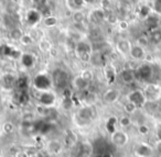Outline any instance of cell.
<instances>
[{
  "instance_id": "59",
  "label": "cell",
  "mask_w": 161,
  "mask_h": 157,
  "mask_svg": "<svg viewBox=\"0 0 161 157\" xmlns=\"http://www.w3.org/2000/svg\"><path fill=\"white\" fill-rule=\"evenodd\" d=\"M0 25H1V21H0Z\"/></svg>"
},
{
  "instance_id": "3",
  "label": "cell",
  "mask_w": 161,
  "mask_h": 157,
  "mask_svg": "<svg viewBox=\"0 0 161 157\" xmlns=\"http://www.w3.org/2000/svg\"><path fill=\"white\" fill-rule=\"evenodd\" d=\"M93 54V47L90 43L85 41H80L75 45V55L80 60L84 63L91 62V57Z\"/></svg>"
},
{
  "instance_id": "9",
  "label": "cell",
  "mask_w": 161,
  "mask_h": 157,
  "mask_svg": "<svg viewBox=\"0 0 161 157\" xmlns=\"http://www.w3.org/2000/svg\"><path fill=\"white\" fill-rule=\"evenodd\" d=\"M110 142L116 147H124L129 143V136L124 130H117L110 134Z\"/></svg>"
},
{
  "instance_id": "8",
  "label": "cell",
  "mask_w": 161,
  "mask_h": 157,
  "mask_svg": "<svg viewBox=\"0 0 161 157\" xmlns=\"http://www.w3.org/2000/svg\"><path fill=\"white\" fill-rule=\"evenodd\" d=\"M127 101L134 103L138 109L145 107L146 103H147L145 93H143L142 90H139V89H135V90H131L129 93H128L127 95Z\"/></svg>"
},
{
  "instance_id": "29",
  "label": "cell",
  "mask_w": 161,
  "mask_h": 157,
  "mask_svg": "<svg viewBox=\"0 0 161 157\" xmlns=\"http://www.w3.org/2000/svg\"><path fill=\"white\" fill-rule=\"evenodd\" d=\"M14 98L17 99L19 104H25L29 102L30 96H29V91H16V96Z\"/></svg>"
},
{
  "instance_id": "52",
  "label": "cell",
  "mask_w": 161,
  "mask_h": 157,
  "mask_svg": "<svg viewBox=\"0 0 161 157\" xmlns=\"http://www.w3.org/2000/svg\"><path fill=\"white\" fill-rule=\"evenodd\" d=\"M32 3H33V6L36 7L38 9H40L41 7L47 5V0H32Z\"/></svg>"
},
{
  "instance_id": "5",
  "label": "cell",
  "mask_w": 161,
  "mask_h": 157,
  "mask_svg": "<svg viewBox=\"0 0 161 157\" xmlns=\"http://www.w3.org/2000/svg\"><path fill=\"white\" fill-rule=\"evenodd\" d=\"M33 87L38 91L42 92V91H47L52 88L53 84H52V78L47 76V74H38L36 77L33 78Z\"/></svg>"
},
{
  "instance_id": "30",
  "label": "cell",
  "mask_w": 161,
  "mask_h": 157,
  "mask_svg": "<svg viewBox=\"0 0 161 157\" xmlns=\"http://www.w3.org/2000/svg\"><path fill=\"white\" fill-rule=\"evenodd\" d=\"M14 16L16 14H5L3 17V24L8 28V29H14L17 28V21L14 19Z\"/></svg>"
},
{
  "instance_id": "26",
  "label": "cell",
  "mask_w": 161,
  "mask_h": 157,
  "mask_svg": "<svg viewBox=\"0 0 161 157\" xmlns=\"http://www.w3.org/2000/svg\"><path fill=\"white\" fill-rule=\"evenodd\" d=\"M16 76L12 75V74L8 73V74H5L3 76V85L6 89H10L12 87H14V84H16Z\"/></svg>"
},
{
  "instance_id": "43",
  "label": "cell",
  "mask_w": 161,
  "mask_h": 157,
  "mask_svg": "<svg viewBox=\"0 0 161 157\" xmlns=\"http://www.w3.org/2000/svg\"><path fill=\"white\" fill-rule=\"evenodd\" d=\"M137 131H138V133L140 135L145 136V135H148L150 133V128L147 125V124L141 123V124H139V125L137 126Z\"/></svg>"
},
{
  "instance_id": "7",
  "label": "cell",
  "mask_w": 161,
  "mask_h": 157,
  "mask_svg": "<svg viewBox=\"0 0 161 157\" xmlns=\"http://www.w3.org/2000/svg\"><path fill=\"white\" fill-rule=\"evenodd\" d=\"M74 147H75V153L73 157H92L94 153V146L90 141L78 142Z\"/></svg>"
},
{
  "instance_id": "47",
  "label": "cell",
  "mask_w": 161,
  "mask_h": 157,
  "mask_svg": "<svg viewBox=\"0 0 161 157\" xmlns=\"http://www.w3.org/2000/svg\"><path fill=\"white\" fill-rule=\"evenodd\" d=\"M69 39H71L72 41H74V42H76V43L80 42V41H83V40H82V33H80V32H77V31L71 32V33H69Z\"/></svg>"
},
{
  "instance_id": "38",
  "label": "cell",
  "mask_w": 161,
  "mask_h": 157,
  "mask_svg": "<svg viewBox=\"0 0 161 157\" xmlns=\"http://www.w3.org/2000/svg\"><path fill=\"white\" fill-rule=\"evenodd\" d=\"M97 101V96L94 92H87L84 97V102L88 106H94Z\"/></svg>"
},
{
  "instance_id": "56",
  "label": "cell",
  "mask_w": 161,
  "mask_h": 157,
  "mask_svg": "<svg viewBox=\"0 0 161 157\" xmlns=\"http://www.w3.org/2000/svg\"><path fill=\"white\" fill-rule=\"evenodd\" d=\"M157 139H159V141L161 142V128L158 130V132H157Z\"/></svg>"
},
{
  "instance_id": "1",
  "label": "cell",
  "mask_w": 161,
  "mask_h": 157,
  "mask_svg": "<svg viewBox=\"0 0 161 157\" xmlns=\"http://www.w3.org/2000/svg\"><path fill=\"white\" fill-rule=\"evenodd\" d=\"M95 117H96V110H95L94 106L85 104V106L80 107L75 112L74 121L78 126H87L88 124L92 123Z\"/></svg>"
},
{
  "instance_id": "41",
  "label": "cell",
  "mask_w": 161,
  "mask_h": 157,
  "mask_svg": "<svg viewBox=\"0 0 161 157\" xmlns=\"http://www.w3.org/2000/svg\"><path fill=\"white\" fill-rule=\"evenodd\" d=\"M80 76L82 78H84L86 81L90 82V84H91V81L94 79V74H93V71H91V69H84V71H82Z\"/></svg>"
},
{
  "instance_id": "15",
  "label": "cell",
  "mask_w": 161,
  "mask_h": 157,
  "mask_svg": "<svg viewBox=\"0 0 161 157\" xmlns=\"http://www.w3.org/2000/svg\"><path fill=\"white\" fill-rule=\"evenodd\" d=\"M104 76H105V79L108 84L109 85L114 84V81L116 80L117 77V71L115 69V67L110 64L104 65Z\"/></svg>"
},
{
  "instance_id": "14",
  "label": "cell",
  "mask_w": 161,
  "mask_h": 157,
  "mask_svg": "<svg viewBox=\"0 0 161 157\" xmlns=\"http://www.w3.org/2000/svg\"><path fill=\"white\" fill-rule=\"evenodd\" d=\"M119 78L120 80L126 85H130L136 80V73H135V69L132 68H125L120 71L119 74Z\"/></svg>"
},
{
  "instance_id": "46",
  "label": "cell",
  "mask_w": 161,
  "mask_h": 157,
  "mask_svg": "<svg viewBox=\"0 0 161 157\" xmlns=\"http://www.w3.org/2000/svg\"><path fill=\"white\" fill-rule=\"evenodd\" d=\"M34 42V40L32 39V36L30 34H23V36L21 38L20 43L23 45H31Z\"/></svg>"
},
{
  "instance_id": "34",
  "label": "cell",
  "mask_w": 161,
  "mask_h": 157,
  "mask_svg": "<svg viewBox=\"0 0 161 157\" xmlns=\"http://www.w3.org/2000/svg\"><path fill=\"white\" fill-rule=\"evenodd\" d=\"M23 31L20 29V28H14V29L10 30V33H9V36L12 41H19L20 42L21 38L23 36Z\"/></svg>"
},
{
  "instance_id": "50",
  "label": "cell",
  "mask_w": 161,
  "mask_h": 157,
  "mask_svg": "<svg viewBox=\"0 0 161 157\" xmlns=\"http://www.w3.org/2000/svg\"><path fill=\"white\" fill-rule=\"evenodd\" d=\"M106 20H107V22L109 23V24H116V23H118V19H117V17L115 16L114 13L108 14V16L106 17Z\"/></svg>"
},
{
  "instance_id": "22",
  "label": "cell",
  "mask_w": 161,
  "mask_h": 157,
  "mask_svg": "<svg viewBox=\"0 0 161 157\" xmlns=\"http://www.w3.org/2000/svg\"><path fill=\"white\" fill-rule=\"evenodd\" d=\"M20 62L23 67H25V68H31V67H33L34 64H36V56L31 53H25L21 55Z\"/></svg>"
},
{
  "instance_id": "54",
  "label": "cell",
  "mask_w": 161,
  "mask_h": 157,
  "mask_svg": "<svg viewBox=\"0 0 161 157\" xmlns=\"http://www.w3.org/2000/svg\"><path fill=\"white\" fill-rule=\"evenodd\" d=\"M118 27L120 30H127L128 29V22L127 21H119L118 22Z\"/></svg>"
},
{
  "instance_id": "12",
  "label": "cell",
  "mask_w": 161,
  "mask_h": 157,
  "mask_svg": "<svg viewBox=\"0 0 161 157\" xmlns=\"http://www.w3.org/2000/svg\"><path fill=\"white\" fill-rule=\"evenodd\" d=\"M38 101H39V104L44 107V108H53L56 101V97H55V95H54V92H52L51 90L42 91V92H40V95H39Z\"/></svg>"
},
{
  "instance_id": "51",
  "label": "cell",
  "mask_w": 161,
  "mask_h": 157,
  "mask_svg": "<svg viewBox=\"0 0 161 157\" xmlns=\"http://www.w3.org/2000/svg\"><path fill=\"white\" fill-rule=\"evenodd\" d=\"M153 10L157 14H161V0H154L153 1Z\"/></svg>"
},
{
  "instance_id": "25",
  "label": "cell",
  "mask_w": 161,
  "mask_h": 157,
  "mask_svg": "<svg viewBox=\"0 0 161 157\" xmlns=\"http://www.w3.org/2000/svg\"><path fill=\"white\" fill-rule=\"evenodd\" d=\"M27 23L29 25H36V23H39V21H40L41 19V14L40 12L38 11V10H30V11H28L27 13Z\"/></svg>"
},
{
  "instance_id": "37",
  "label": "cell",
  "mask_w": 161,
  "mask_h": 157,
  "mask_svg": "<svg viewBox=\"0 0 161 157\" xmlns=\"http://www.w3.org/2000/svg\"><path fill=\"white\" fill-rule=\"evenodd\" d=\"M72 20L76 24H83L84 21H85V14L80 11H75L72 16Z\"/></svg>"
},
{
  "instance_id": "49",
  "label": "cell",
  "mask_w": 161,
  "mask_h": 157,
  "mask_svg": "<svg viewBox=\"0 0 161 157\" xmlns=\"http://www.w3.org/2000/svg\"><path fill=\"white\" fill-rule=\"evenodd\" d=\"M14 157H31V155L29 154V152L27 149H20L14 153Z\"/></svg>"
},
{
  "instance_id": "28",
  "label": "cell",
  "mask_w": 161,
  "mask_h": 157,
  "mask_svg": "<svg viewBox=\"0 0 161 157\" xmlns=\"http://www.w3.org/2000/svg\"><path fill=\"white\" fill-rule=\"evenodd\" d=\"M146 24H147L148 29L150 31H153V30H157L159 27V18L157 16H149L147 19H146Z\"/></svg>"
},
{
  "instance_id": "10",
  "label": "cell",
  "mask_w": 161,
  "mask_h": 157,
  "mask_svg": "<svg viewBox=\"0 0 161 157\" xmlns=\"http://www.w3.org/2000/svg\"><path fill=\"white\" fill-rule=\"evenodd\" d=\"M134 154L136 157H152L154 154V149L150 144L140 142L134 147Z\"/></svg>"
},
{
  "instance_id": "6",
  "label": "cell",
  "mask_w": 161,
  "mask_h": 157,
  "mask_svg": "<svg viewBox=\"0 0 161 157\" xmlns=\"http://www.w3.org/2000/svg\"><path fill=\"white\" fill-rule=\"evenodd\" d=\"M63 149H64V144H63L62 141L58 139H49L44 144V148H43V150L49 156H58L61 153H63Z\"/></svg>"
},
{
  "instance_id": "24",
  "label": "cell",
  "mask_w": 161,
  "mask_h": 157,
  "mask_svg": "<svg viewBox=\"0 0 161 157\" xmlns=\"http://www.w3.org/2000/svg\"><path fill=\"white\" fill-rule=\"evenodd\" d=\"M131 46L132 45L130 44V42L128 40H126V39H120V40H118L116 44L117 51L121 54H128L130 52Z\"/></svg>"
},
{
  "instance_id": "35",
  "label": "cell",
  "mask_w": 161,
  "mask_h": 157,
  "mask_svg": "<svg viewBox=\"0 0 161 157\" xmlns=\"http://www.w3.org/2000/svg\"><path fill=\"white\" fill-rule=\"evenodd\" d=\"M38 46H39V50H40L41 52H43V53H47V52H50L52 49L51 43H50L47 40H44V39L39 41Z\"/></svg>"
},
{
  "instance_id": "27",
  "label": "cell",
  "mask_w": 161,
  "mask_h": 157,
  "mask_svg": "<svg viewBox=\"0 0 161 157\" xmlns=\"http://www.w3.org/2000/svg\"><path fill=\"white\" fill-rule=\"evenodd\" d=\"M91 63L95 66H103V65H105L104 55L101 52H93L92 57H91Z\"/></svg>"
},
{
  "instance_id": "19",
  "label": "cell",
  "mask_w": 161,
  "mask_h": 157,
  "mask_svg": "<svg viewBox=\"0 0 161 157\" xmlns=\"http://www.w3.org/2000/svg\"><path fill=\"white\" fill-rule=\"evenodd\" d=\"M106 19V14L103 9H95L90 13V21L94 24H98V23L103 22Z\"/></svg>"
},
{
  "instance_id": "20",
  "label": "cell",
  "mask_w": 161,
  "mask_h": 157,
  "mask_svg": "<svg viewBox=\"0 0 161 157\" xmlns=\"http://www.w3.org/2000/svg\"><path fill=\"white\" fill-rule=\"evenodd\" d=\"M72 84H73V87L77 91H85V90H87L88 87H90V82L86 81V80L80 77V76H76L73 79V81H72Z\"/></svg>"
},
{
  "instance_id": "42",
  "label": "cell",
  "mask_w": 161,
  "mask_h": 157,
  "mask_svg": "<svg viewBox=\"0 0 161 157\" xmlns=\"http://www.w3.org/2000/svg\"><path fill=\"white\" fill-rule=\"evenodd\" d=\"M14 131V124L10 121H6L5 123L3 124V132L5 134H11Z\"/></svg>"
},
{
  "instance_id": "17",
  "label": "cell",
  "mask_w": 161,
  "mask_h": 157,
  "mask_svg": "<svg viewBox=\"0 0 161 157\" xmlns=\"http://www.w3.org/2000/svg\"><path fill=\"white\" fill-rule=\"evenodd\" d=\"M0 54L3 56H7V57H11L14 60H18L21 57L22 54H20V52L17 51L16 49L9 46V45H3L0 46Z\"/></svg>"
},
{
  "instance_id": "39",
  "label": "cell",
  "mask_w": 161,
  "mask_h": 157,
  "mask_svg": "<svg viewBox=\"0 0 161 157\" xmlns=\"http://www.w3.org/2000/svg\"><path fill=\"white\" fill-rule=\"evenodd\" d=\"M43 24L47 28H54L56 24H58V19L54 16H49L47 18H44L43 20Z\"/></svg>"
},
{
  "instance_id": "55",
  "label": "cell",
  "mask_w": 161,
  "mask_h": 157,
  "mask_svg": "<svg viewBox=\"0 0 161 157\" xmlns=\"http://www.w3.org/2000/svg\"><path fill=\"white\" fill-rule=\"evenodd\" d=\"M99 157H114L112 152H108V150H105L103 153H99Z\"/></svg>"
},
{
  "instance_id": "48",
  "label": "cell",
  "mask_w": 161,
  "mask_h": 157,
  "mask_svg": "<svg viewBox=\"0 0 161 157\" xmlns=\"http://www.w3.org/2000/svg\"><path fill=\"white\" fill-rule=\"evenodd\" d=\"M7 10H8V14H17V12H18V10H19L18 3H9Z\"/></svg>"
},
{
  "instance_id": "18",
  "label": "cell",
  "mask_w": 161,
  "mask_h": 157,
  "mask_svg": "<svg viewBox=\"0 0 161 157\" xmlns=\"http://www.w3.org/2000/svg\"><path fill=\"white\" fill-rule=\"evenodd\" d=\"M78 143V136L72 130H66L64 133V146H75Z\"/></svg>"
},
{
  "instance_id": "57",
  "label": "cell",
  "mask_w": 161,
  "mask_h": 157,
  "mask_svg": "<svg viewBox=\"0 0 161 157\" xmlns=\"http://www.w3.org/2000/svg\"><path fill=\"white\" fill-rule=\"evenodd\" d=\"M95 0H84V3H93Z\"/></svg>"
},
{
  "instance_id": "2",
  "label": "cell",
  "mask_w": 161,
  "mask_h": 157,
  "mask_svg": "<svg viewBox=\"0 0 161 157\" xmlns=\"http://www.w3.org/2000/svg\"><path fill=\"white\" fill-rule=\"evenodd\" d=\"M135 73H136V79L150 84L154 76V68L149 63H143L135 69Z\"/></svg>"
},
{
  "instance_id": "45",
  "label": "cell",
  "mask_w": 161,
  "mask_h": 157,
  "mask_svg": "<svg viewBox=\"0 0 161 157\" xmlns=\"http://www.w3.org/2000/svg\"><path fill=\"white\" fill-rule=\"evenodd\" d=\"M150 11H151V9L148 6H141L140 10H139V16L143 19H147L150 16Z\"/></svg>"
},
{
  "instance_id": "11",
  "label": "cell",
  "mask_w": 161,
  "mask_h": 157,
  "mask_svg": "<svg viewBox=\"0 0 161 157\" xmlns=\"http://www.w3.org/2000/svg\"><path fill=\"white\" fill-rule=\"evenodd\" d=\"M160 88L161 87L156 84H148V86H146L142 91L147 102H157L160 99Z\"/></svg>"
},
{
  "instance_id": "53",
  "label": "cell",
  "mask_w": 161,
  "mask_h": 157,
  "mask_svg": "<svg viewBox=\"0 0 161 157\" xmlns=\"http://www.w3.org/2000/svg\"><path fill=\"white\" fill-rule=\"evenodd\" d=\"M101 6L103 7V10H107L112 7L110 0H101Z\"/></svg>"
},
{
  "instance_id": "36",
  "label": "cell",
  "mask_w": 161,
  "mask_h": 157,
  "mask_svg": "<svg viewBox=\"0 0 161 157\" xmlns=\"http://www.w3.org/2000/svg\"><path fill=\"white\" fill-rule=\"evenodd\" d=\"M61 106H62V109L69 111L71 110L74 107V99L73 97H65L62 99V102H61Z\"/></svg>"
},
{
  "instance_id": "31",
  "label": "cell",
  "mask_w": 161,
  "mask_h": 157,
  "mask_svg": "<svg viewBox=\"0 0 161 157\" xmlns=\"http://www.w3.org/2000/svg\"><path fill=\"white\" fill-rule=\"evenodd\" d=\"M67 6L74 12L80 11V9L84 6V0H67Z\"/></svg>"
},
{
  "instance_id": "4",
  "label": "cell",
  "mask_w": 161,
  "mask_h": 157,
  "mask_svg": "<svg viewBox=\"0 0 161 157\" xmlns=\"http://www.w3.org/2000/svg\"><path fill=\"white\" fill-rule=\"evenodd\" d=\"M52 84L56 89H65L69 85V74L62 68H56L52 73Z\"/></svg>"
},
{
  "instance_id": "33",
  "label": "cell",
  "mask_w": 161,
  "mask_h": 157,
  "mask_svg": "<svg viewBox=\"0 0 161 157\" xmlns=\"http://www.w3.org/2000/svg\"><path fill=\"white\" fill-rule=\"evenodd\" d=\"M132 124V119L130 118V115H123L118 119V125L123 128H129L130 125Z\"/></svg>"
},
{
  "instance_id": "16",
  "label": "cell",
  "mask_w": 161,
  "mask_h": 157,
  "mask_svg": "<svg viewBox=\"0 0 161 157\" xmlns=\"http://www.w3.org/2000/svg\"><path fill=\"white\" fill-rule=\"evenodd\" d=\"M129 55H130V57L135 60H143L146 58L147 54H146V51L143 47L135 44V45H132L131 49H130Z\"/></svg>"
},
{
  "instance_id": "58",
  "label": "cell",
  "mask_w": 161,
  "mask_h": 157,
  "mask_svg": "<svg viewBox=\"0 0 161 157\" xmlns=\"http://www.w3.org/2000/svg\"><path fill=\"white\" fill-rule=\"evenodd\" d=\"M160 99H161V88H160Z\"/></svg>"
},
{
  "instance_id": "21",
  "label": "cell",
  "mask_w": 161,
  "mask_h": 157,
  "mask_svg": "<svg viewBox=\"0 0 161 157\" xmlns=\"http://www.w3.org/2000/svg\"><path fill=\"white\" fill-rule=\"evenodd\" d=\"M117 126H118V118L115 115H110L106 119L105 122V128L108 132V134H112L115 131H117Z\"/></svg>"
},
{
  "instance_id": "40",
  "label": "cell",
  "mask_w": 161,
  "mask_h": 157,
  "mask_svg": "<svg viewBox=\"0 0 161 157\" xmlns=\"http://www.w3.org/2000/svg\"><path fill=\"white\" fill-rule=\"evenodd\" d=\"M150 40L154 43V44H159L161 43V30L157 29L151 31V34H150Z\"/></svg>"
},
{
  "instance_id": "23",
  "label": "cell",
  "mask_w": 161,
  "mask_h": 157,
  "mask_svg": "<svg viewBox=\"0 0 161 157\" xmlns=\"http://www.w3.org/2000/svg\"><path fill=\"white\" fill-rule=\"evenodd\" d=\"M16 91H28L29 89V79L25 76H20L17 78L16 84H14Z\"/></svg>"
},
{
  "instance_id": "32",
  "label": "cell",
  "mask_w": 161,
  "mask_h": 157,
  "mask_svg": "<svg viewBox=\"0 0 161 157\" xmlns=\"http://www.w3.org/2000/svg\"><path fill=\"white\" fill-rule=\"evenodd\" d=\"M123 109H124V112H125L127 115L135 114V113L137 112V110H138V108H137V107L135 106L134 103H131V102L127 101V100H126V102L124 103Z\"/></svg>"
},
{
  "instance_id": "44",
  "label": "cell",
  "mask_w": 161,
  "mask_h": 157,
  "mask_svg": "<svg viewBox=\"0 0 161 157\" xmlns=\"http://www.w3.org/2000/svg\"><path fill=\"white\" fill-rule=\"evenodd\" d=\"M149 42H150V39L146 35H140L138 39H137V45L143 47V49H145L146 46H148Z\"/></svg>"
},
{
  "instance_id": "13",
  "label": "cell",
  "mask_w": 161,
  "mask_h": 157,
  "mask_svg": "<svg viewBox=\"0 0 161 157\" xmlns=\"http://www.w3.org/2000/svg\"><path fill=\"white\" fill-rule=\"evenodd\" d=\"M119 98H120V92H119V90L112 88V89H107V90L103 93L102 99H103V101L105 102V103L112 104L118 101Z\"/></svg>"
}]
</instances>
